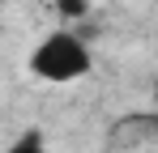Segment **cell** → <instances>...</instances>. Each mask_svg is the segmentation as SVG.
Masks as SVG:
<instances>
[{"mask_svg":"<svg viewBox=\"0 0 158 153\" xmlns=\"http://www.w3.org/2000/svg\"><path fill=\"white\" fill-rule=\"evenodd\" d=\"M26 73L39 85L52 89H69L81 85L85 76L94 73V47L77 34V26H52L47 34H39L26 51Z\"/></svg>","mask_w":158,"mask_h":153,"instance_id":"cell-1","label":"cell"},{"mask_svg":"<svg viewBox=\"0 0 158 153\" xmlns=\"http://www.w3.org/2000/svg\"><path fill=\"white\" fill-rule=\"evenodd\" d=\"M52 4H56V17L64 26H77L81 17H90V9H94L90 0H52Z\"/></svg>","mask_w":158,"mask_h":153,"instance_id":"cell-2","label":"cell"},{"mask_svg":"<svg viewBox=\"0 0 158 153\" xmlns=\"http://www.w3.org/2000/svg\"><path fill=\"white\" fill-rule=\"evenodd\" d=\"M4 153H47V145H43V136H39V132H26V136H17Z\"/></svg>","mask_w":158,"mask_h":153,"instance_id":"cell-3","label":"cell"}]
</instances>
